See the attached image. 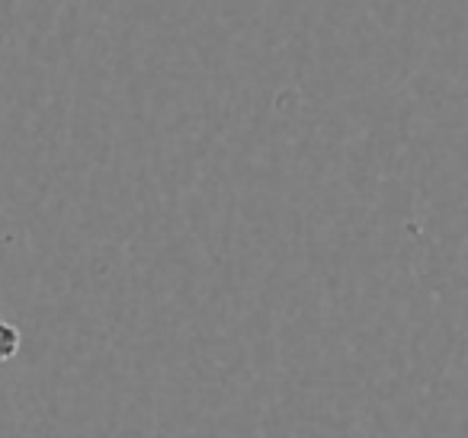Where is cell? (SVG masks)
<instances>
[{
    "instance_id": "6da1fadb",
    "label": "cell",
    "mask_w": 468,
    "mask_h": 438,
    "mask_svg": "<svg viewBox=\"0 0 468 438\" xmlns=\"http://www.w3.org/2000/svg\"><path fill=\"white\" fill-rule=\"evenodd\" d=\"M16 352H20V329L14 323L0 320V365L14 359Z\"/></svg>"
}]
</instances>
